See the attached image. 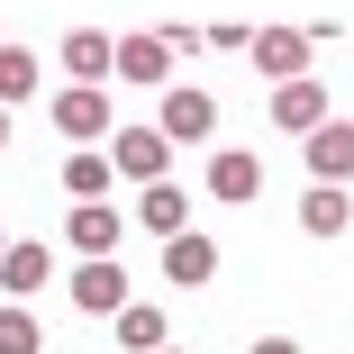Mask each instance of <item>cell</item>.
<instances>
[{"label": "cell", "instance_id": "cell-8", "mask_svg": "<svg viewBox=\"0 0 354 354\" xmlns=\"http://www.w3.org/2000/svg\"><path fill=\"white\" fill-rule=\"evenodd\" d=\"M327 118H336V100H327L318 73H300V82L272 91V127H281V136H309V127H327Z\"/></svg>", "mask_w": 354, "mask_h": 354}, {"label": "cell", "instance_id": "cell-5", "mask_svg": "<svg viewBox=\"0 0 354 354\" xmlns=\"http://www.w3.org/2000/svg\"><path fill=\"white\" fill-rule=\"evenodd\" d=\"M245 55H254V73L281 91V82H300V73H309L318 37H300V28H254V37H245Z\"/></svg>", "mask_w": 354, "mask_h": 354}, {"label": "cell", "instance_id": "cell-16", "mask_svg": "<svg viewBox=\"0 0 354 354\" xmlns=\"http://www.w3.org/2000/svg\"><path fill=\"white\" fill-rule=\"evenodd\" d=\"M109 182H118V173H109L100 146H73V155H64V191H73V209H82V200H109Z\"/></svg>", "mask_w": 354, "mask_h": 354}, {"label": "cell", "instance_id": "cell-1", "mask_svg": "<svg viewBox=\"0 0 354 354\" xmlns=\"http://www.w3.org/2000/svg\"><path fill=\"white\" fill-rule=\"evenodd\" d=\"M109 127H118L109 82H64V91H55V136H64V155H73V146H109Z\"/></svg>", "mask_w": 354, "mask_h": 354}, {"label": "cell", "instance_id": "cell-12", "mask_svg": "<svg viewBox=\"0 0 354 354\" xmlns=\"http://www.w3.org/2000/svg\"><path fill=\"white\" fill-rule=\"evenodd\" d=\"M300 155H309V182H336V191H345V182H354V118L309 127V146H300Z\"/></svg>", "mask_w": 354, "mask_h": 354}, {"label": "cell", "instance_id": "cell-17", "mask_svg": "<svg viewBox=\"0 0 354 354\" xmlns=\"http://www.w3.org/2000/svg\"><path fill=\"white\" fill-rule=\"evenodd\" d=\"M37 82H46V64H37L28 46H0V109H19V100H37Z\"/></svg>", "mask_w": 354, "mask_h": 354}, {"label": "cell", "instance_id": "cell-11", "mask_svg": "<svg viewBox=\"0 0 354 354\" xmlns=\"http://www.w3.org/2000/svg\"><path fill=\"white\" fill-rule=\"evenodd\" d=\"M254 191H263V155H245V146H209V200L245 209Z\"/></svg>", "mask_w": 354, "mask_h": 354}, {"label": "cell", "instance_id": "cell-14", "mask_svg": "<svg viewBox=\"0 0 354 354\" xmlns=\"http://www.w3.org/2000/svg\"><path fill=\"white\" fill-rule=\"evenodd\" d=\"M109 336H118V354H164V345H173V318H164L155 300H127V309L109 318Z\"/></svg>", "mask_w": 354, "mask_h": 354}, {"label": "cell", "instance_id": "cell-21", "mask_svg": "<svg viewBox=\"0 0 354 354\" xmlns=\"http://www.w3.org/2000/svg\"><path fill=\"white\" fill-rule=\"evenodd\" d=\"M245 354H300V336H254Z\"/></svg>", "mask_w": 354, "mask_h": 354}, {"label": "cell", "instance_id": "cell-22", "mask_svg": "<svg viewBox=\"0 0 354 354\" xmlns=\"http://www.w3.org/2000/svg\"><path fill=\"white\" fill-rule=\"evenodd\" d=\"M0 146H10V109H0Z\"/></svg>", "mask_w": 354, "mask_h": 354}, {"label": "cell", "instance_id": "cell-2", "mask_svg": "<svg viewBox=\"0 0 354 354\" xmlns=\"http://www.w3.org/2000/svg\"><path fill=\"white\" fill-rule=\"evenodd\" d=\"M155 136L164 146H209V136H218V100H209L200 82H164V118H155Z\"/></svg>", "mask_w": 354, "mask_h": 354}, {"label": "cell", "instance_id": "cell-10", "mask_svg": "<svg viewBox=\"0 0 354 354\" xmlns=\"http://www.w3.org/2000/svg\"><path fill=\"white\" fill-rule=\"evenodd\" d=\"M46 281H55V245H37V236L0 245V291H10L19 309H28V291H46Z\"/></svg>", "mask_w": 354, "mask_h": 354}, {"label": "cell", "instance_id": "cell-4", "mask_svg": "<svg viewBox=\"0 0 354 354\" xmlns=\"http://www.w3.org/2000/svg\"><path fill=\"white\" fill-rule=\"evenodd\" d=\"M118 245H127V218L109 200H82L73 218H64V254H73V263H109Z\"/></svg>", "mask_w": 354, "mask_h": 354}, {"label": "cell", "instance_id": "cell-15", "mask_svg": "<svg viewBox=\"0 0 354 354\" xmlns=\"http://www.w3.org/2000/svg\"><path fill=\"white\" fill-rule=\"evenodd\" d=\"M300 227H309V236H345V227H354V191L309 182V191H300Z\"/></svg>", "mask_w": 354, "mask_h": 354}, {"label": "cell", "instance_id": "cell-19", "mask_svg": "<svg viewBox=\"0 0 354 354\" xmlns=\"http://www.w3.org/2000/svg\"><path fill=\"white\" fill-rule=\"evenodd\" d=\"M0 354H46V318L19 309V300H0Z\"/></svg>", "mask_w": 354, "mask_h": 354}, {"label": "cell", "instance_id": "cell-7", "mask_svg": "<svg viewBox=\"0 0 354 354\" xmlns=\"http://www.w3.org/2000/svg\"><path fill=\"white\" fill-rule=\"evenodd\" d=\"M109 82H136V91L173 82V46L164 37H109Z\"/></svg>", "mask_w": 354, "mask_h": 354}, {"label": "cell", "instance_id": "cell-6", "mask_svg": "<svg viewBox=\"0 0 354 354\" xmlns=\"http://www.w3.org/2000/svg\"><path fill=\"white\" fill-rule=\"evenodd\" d=\"M64 291H73V309H82V318H118L136 281H127V263L109 254V263H73V272H64Z\"/></svg>", "mask_w": 354, "mask_h": 354}, {"label": "cell", "instance_id": "cell-18", "mask_svg": "<svg viewBox=\"0 0 354 354\" xmlns=\"http://www.w3.org/2000/svg\"><path fill=\"white\" fill-rule=\"evenodd\" d=\"M64 73H73V82H109V37L73 28V37H64Z\"/></svg>", "mask_w": 354, "mask_h": 354}, {"label": "cell", "instance_id": "cell-9", "mask_svg": "<svg viewBox=\"0 0 354 354\" xmlns=\"http://www.w3.org/2000/svg\"><path fill=\"white\" fill-rule=\"evenodd\" d=\"M182 227H191V191H182V182H146V191H136V236L173 245Z\"/></svg>", "mask_w": 354, "mask_h": 354}, {"label": "cell", "instance_id": "cell-24", "mask_svg": "<svg viewBox=\"0 0 354 354\" xmlns=\"http://www.w3.org/2000/svg\"><path fill=\"white\" fill-rule=\"evenodd\" d=\"M0 245H10V236H0Z\"/></svg>", "mask_w": 354, "mask_h": 354}, {"label": "cell", "instance_id": "cell-20", "mask_svg": "<svg viewBox=\"0 0 354 354\" xmlns=\"http://www.w3.org/2000/svg\"><path fill=\"white\" fill-rule=\"evenodd\" d=\"M245 37H254V28H236V19H218V28H209L200 46H218V55H245Z\"/></svg>", "mask_w": 354, "mask_h": 354}, {"label": "cell", "instance_id": "cell-13", "mask_svg": "<svg viewBox=\"0 0 354 354\" xmlns=\"http://www.w3.org/2000/svg\"><path fill=\"white\" fill-rule=\"evenodd\" d=\"M164 281H173V291H200V281H218V236L182 227V236L164 245Z\"/></svg>", "mask_w": 354, "mask_h": 354}, {"label": "cell", "instance_id": "cell-3", "mask_svg": "<svg viewBox=\"0 0 354 354\" xmlns=\"http://www.w3.org/2000/svg\"><path fill=\"white\" fill-rule=\"evenodd\" d=\"M109 173L118 182H136V191H146V182H173V146H164V136L155 127H109Z\"/></svg>", "mask_w": 354, "mask_h": 354}, {"label": "cell", "instance_id": "cell-23", "mask_svg": "<svg viewBox=\"0 0 354 354\" xmlns=\"http://www.w3.org/2000/svg\"><path fill=\"white\" fill-rule=\"evenodd\" d=\"M164 354H182V345H164Z\"/></svg>", "mask_w": 354, "mask_h": 354}]
</instances>
